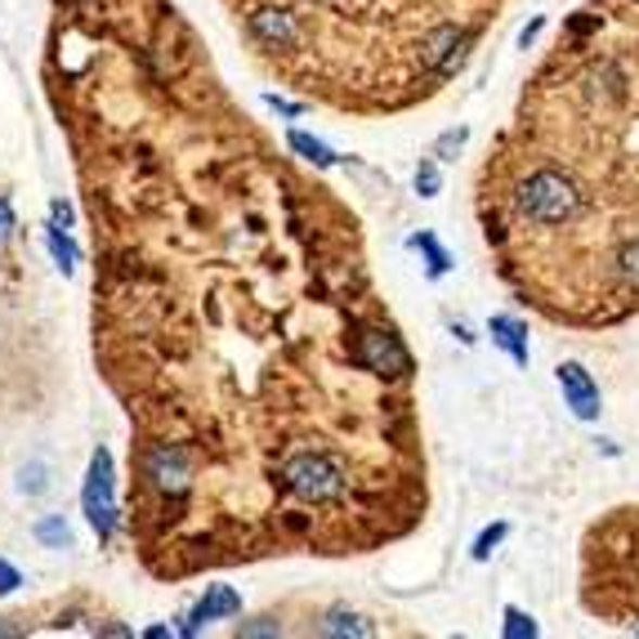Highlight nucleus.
I'll return each instance as SVG.
<instances>
[{
  "mask_svg": "<svg viewBox=\"0 0 639 639\" xmlns=\"http://www.w3.org/2000/svg\"><path fill=\"white\" fill-rule=\"evenodd\" d=\"M358 362L371 367V371H381V375H407L411 371V354L402 349V341L394 331H358Z\"/></svg>",
  "mask_w": 639,
  "mask_h": 639,
  "instance_id": "nucleus-4",
  "label": "nucleus"
},
{
  "mask_svg": "<svg viewBox=\"0 0 639 639\" xmlns=\"http://www.w3.org/2000/svg\"><path fill=\"white\" fill-rule=\"evenodd\" d=\"M233 613H242V595L233 590V586H210L206 595H202V604L188 613V622L179 626V635H197L206 622H219V617H233Z\"/></svg>",
  "mask_w": 639,
  "mask_h": 639,
  "instance_id": "nucleus-7",
  "label": "nucleus"
},
{
  "mask_svg": "<svg viewBox=\"0 0 639 639\" xmlns=\"http://www.w3.org/2000/svg\"><path fill=\"white\" fill-rule=\"evenodd\" d=\"M322 635H354V639H362V635H371V626L358 617V613H349V609H331L327 617H322V626H318Z\"/></svg>",
  "mask_w": 639,
  "mask_h": 639,
  "instance_id": "nucleus-13",
  "label": "nucleus"
},
{
  "mask_svg": "<svg viewBox=\"0 0 639 639\" xmlns=\"http://www.w3.org/2000/svg\"><path fill=\"white\" fill-rule=\"evenodd\" d=\"M613 265H617V278H622L626 286H639V238H635V242H626V246L617 251Z\"/></svg>",
  "mask_w": 639,
  "mask_h": 639,
  "instance_id": "nucleus-16",
  "label": "nucleus"
},
{
  "mask_svg": "<svg viewBox=\"0 0 639 639\" xmlns=\"http://www.w3.org/2000/svg\"><path fill=\"white\" fill-rule=\"evenodd\" d=\"M487 331H493V341L519 362V367H528V327H523L519 318L510 314H497L493 322H487Z\"/></svg>",
  "mask_w": 639,
  "mask_h": 639,
  "instance_id": "nucleus-9",
  "label": "nucleus"
},
{
  "mask_svg": "<svg viewBox=\"0 0 639 639\" xmlns=\"http://www.w3.org/2000/svg\"><path fill=\"white\" fill-rule=\"evenodd\" d=\"M10 229H14V210H10V202L0 197V242L10 238Z\"/></svg>",
  "mask_w": 639,
  "mask_h": 639,
  "instance_id": "nucleus-27",
  "label": "nucleus"
},
{
  "mask_svg": "<svg viewBox=\"0 0 639 639\" xmlns=\"http://www.w3.org/2000/svg\"><path fill=\"white\" fill-rule=\"evenodd\" d=\"M265 103H269V107H278L282 117H299V112H305L299 103H286V99H278V94H265Z\"/></svg>",
  "mask_w": 639,
  "mask_h": 639,
  "instance_id": "nucleus-25",
  "label": "nucleus"
},
{
  "mask_svg": "<svg viewBox=\"0 0 639 639\" xmlns=\"http://www.w3.org/2000/svg\"><path fill=\"white\" fill-rule=\"evenodd\" d=\"M506 533H510L506 523H493V528H483L478 541H474V559H478V563H483V559H493V550L506 541Z\"/></svg>",
  "mask_w": 639,
  "mask_h": 639,
  "instance_id": "nucleus-18",
  "label": "nucleus"
},
{
  "mask_svg": "<svg viewBox=\"0 0 639 639\" xmlns=\"http://www.w3.org/2000/svg\"><path fill=\"white\" fill-rule=\"evenodd\" d=\"M23 586V573L14 568L10 559H0V595H10V590H18Z\"/></svg>",
  "mask_w": 639,
  "mask_h": 639,
  "instance_id": "nucleus-23",
  "label": "nucleus"
},
{
  "mask_svg": "<svg viewBox=\"0 0 639 639\" xmlns=\"http://www.w3.org/2000/svg\"><path fill=\"white\" fill-rule=\"evenodd\" d=\"M286 143H291V153H299L305 162H314L318 170H331V166H335V153H331V148H327L322 139H314V135H305V130H291Z\"/></svg>",
  "mask_w": 639,
  "mask_h": 639,
  "instance_id": "nucleus-11",
  "label": "nucleus"
},
{
  "mask_svg": "<svg viewBox=\"0 0 639 639\" xmlns=\"http://www.w3.org/2000/svg\"><path fill=\"white\" fill-rule=\"evenodd\" d=\"M537 635V622L519 609H506V639H533Z\"/></svg>",
  "mask_w": 639,
  "mask_h": 639,
  "instance_id": "nucleus-19",
  "label": "nucleus"
},
{
  "mask_svg": "<svg viewBox=\"0 0 639 639\" xmlns=\"http://www.w3.org/2000/svg\"><path fill=\"white\" fill-rule=\"evenodd\" d=\"M46 474H50V470H46L41 461H31V465H23V474H18V487H23L27 497H41L46 487H50V478H46Z\"/></svg>",
  "mask_w": 639,
  "mask_h": 639,
  "instance_id": "nucleus-17",
  "label": "nucleus"
},
{
  "mask_svg": "<svg viewBox=\"0 0 639 639\" xmlns=\"http://www.w3.org/2000/svg\"><path fill=\"white\" fill-rule=\"evenodd\" d=\"M411 246H421L425 255H430V278H443L447 269H452V255H447L430 233H421V238H411Z\"/></svg>",
  "mask_w": 639,
  "mask_h": 639,
  "instance_id": "nucleus-15",
  "label": "nucleus"
},
{
  "mask_svg": "<svg viewBox=\"0 0 639 639\" xmlns=\"http://www.w3.org/2000/svg\"><path fill=\"white\" fill-rule=\"evenodd\" d=\"M238 635H242V639H251V635H282V626H278L273 617H259V622H242Z\"/></svg>",
  "mask_w": 639,
  "mask_h": 639,
  "instance_id": "nucleus-22",
  "label": "nucleus"
},
{
  "mask_svg": "<svg viewBox=\"0 0 639 639\" xmlns=\"http://www.w3.org/2000/svg\"><path fill=\"white\" fill-rule=\"evenodd\" d=\"M148 478H153L162 493H183L188 487V461H183V452H170V447H153L148 452Z\"/></svg>",
  "mask_w": 639,
  "mask_h": 639,
  "instance_id": "nucleus-8",
  "label": "nucleus"
},
{
  "mask_svg": "<svg viewBox=\"0 0 639 639\" xmlns=\"http://www.w3.org/2000/svg\"><path fill=\"white\" fill-rule=\"evenodd\" d=\"M81 506H86V519L90 528L99 533V541H107L117 533V483H112V457L107 447L90 457V474H86V487H81Z\"/></svg>",
  "mask_w": 639,
  "mask_h": 639,
  "instance_id": "nucleus-2",
  "label": "nucleus"
},
{
  "mask_svg": "<svg viewBox=\"0 0 639 639\" xmlns=\"http://www.w3.org/2000/svg\"><path fill=\"white\" fill-rule=\"evenodd\" d=\"M541 27H546V18H533L528 27H523V31H519V46H523V50H528V46L537 41V31H541Z\"/></svg>",
  "mask_w": 639,
  "mask_h": 639,
  "instance_id": "nucleus-26",
  "label": "nucleus"
},
{
  "mask_svg": "<svg viewBox=\"0 0 639 639\" xmlns=\"http://www.w3.org/2000/svg\"><path fill=\"white\" fill-rule=\"evenodd\" d=\"M559 389H563V402L573 407L577 421H595L599 417V385L595 375L582 367V362H559Z\"/></svg>",
  "mask_w": 639,
  "mask_h": 639,
  "instance_id": "nucleus-5",
  "label": "nucleus"
},
{
  "mask_svg": "<svg viewBox=\"0 0 639 639\" xmlns=\"http://www.w3.org/2000/svg\"><path fill=\"white\" fill-rule=\"evenodd\" d=\"M251 31H255L265 46H291V41H295V23H291L286 14H278V10L251 14Z\"/></svg>",
  "mask_w": 639,
  "mask_h": 639,
  "instance_id": "nucleus-10",
  "label": "nucleus"
},
{
  "mask_svg": "<svg viewBox=\"0 0 639 639\" xmlns=\"http://www.w3.org/2000/svg\"><path fill=\"white\" fill-rule=\"evenodd\" d=\"M519 210L528 215L533 223H563V219H573L582 210V193H577V183L568 175H559V170H537L523 179L519 188Z\"/></svg>",
  "mask_w": 639,
  "mask_h": 639,
  "instance_id": "nucleus-1",
  "label": "nucleus"
},
{
  "mask_svg": "<svg viewBox=\"0 0 639 639\" xmlns=\"http://www.w3.org/2000/svg\"><path fill=\"white\" fill-rule=\"evenodd\" d=\"M282 478H286L291 493L305 497V501H331V497H341V487H345V470L322 452H305V457L286 461Z\"/></svg>",
  "mask_w": 639,
  "mask_h": 639,
  "instance_id": "nucleus-3",
  "label": "nucleus"
},
{
  "mask_svg": "<svg viewBox=\"0 0 639 639\" xmlns=\"http://www.w3.org/2000/svg\"><path fill=\"white\" fill-rule=\"evenodd\" d=\"M46 242H50V255H54V265H59L63 273H72V269L81 265V251H77V242L67 238V229H54V223H50V229H46Z\"/></svg>",
  "mask_w": 639,
  "mask_h": 639,
  "instance_id": "nucleus-12",
  "label": "nucleus"
},
{
  "mask_svg": "<svg viewBox=\"0 0 639 639\" xmlns=\"http://www.w3.org/2000/svg\"><path fill=\"white\" fill-rule=\"evenodd\" d=\"M465 139H470V130H447L438 143H434V157H443V162H452L461 148H465Z\"/></svg>",
  "mask_w": 639,
  "mask_h": 639,
  "instance_id": "nucleus-20",
  "label": "nucleus"
},
{
  "mask_svg": "<svg viewBox=\"0 0 639 639\" xmlns=\"http://www.w3.org/2000/svg\"><path fill=\"white\" fill-rule=\"evenodd\" d=\"M465 50H470V36L461 27H438L421 46V63L434 67V72H452V67L465 63Z\"/></svg>",
  "mask_w": 639,
  "mask_h": 639,
  "instance_id": "nucleus-6",
  "label": "nucleus"
},
{
  "mask_svg": "<svg viewBox=\"0 0 639 639\" xmlns=\"http://www.w3.org/2000/svg\"><path fill=\"white\" fill-rule=\"evenodd\" d=\"M36 541H41V546H50V550H63V546H72V528L63 523V514H46L41 523H36Z\"/></svg>",
  "mask_w": 639,
  "mask_h": 639,
  "instance_id": "nucleus-14",
  "label": "nucleus"
},
{
  "mask_svg": "<svg viewBox=\"0 0 639 639\" xmlns=\"http://www.w3.org/2000/svg\"><path fill=\"white\" fill-rule=\"evenodd\" d=\"M72 219H77V210H72L67 202H54L50 206V223H54V229H72Z\"/></svg>",
  "mask_w": 639,
  "mask_h": 639,
  "instance_id": "nucleus-24",
  "label": "nucleus"
},
{
  "mask_svg": "<svg viewBox=\"0 0 639 639\" xmlns=\"http://www.w3.org/2000/svg\"><path fill=\"white\" fill-rule=\"evenodd\" d=\"M438 183H443V179H438V166H434V162H421V166H417V193H421V197H438Z\"/></svg>",
  "mask_w": 639,
  "mask_h": 639,
  "instance_id": "nucleus-21",
  "label": "nucleus"
}]
</instances>
